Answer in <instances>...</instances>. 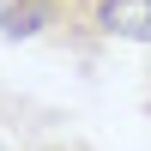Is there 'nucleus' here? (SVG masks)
<instances>
[{"label":"nucleus","instance_id":"1","mask_svg":"<svg viewBox=\"0 0 151 151\" xmlns=\"http://www.w3.org/2000/svg\"><path fill=\"white\" fill-rule=\"evenodd\" d=\"M97 12L103 0H0V36L6 42H60L73 55H91L103 42Z\"/></svg>","mask_w":151,"mask_h":151},{"label":"nucleus","instance_id":"2","mask_svg":"<svg viewBox=\"0 0 151 151\" xmlns=\"http://www.w3.org/2000/svg\"><path fill=\"white\" fill-rule=\"evenodd\" d=\"M97 30H103V42H145L151 48V0H103Z\"/></svg>","mask_w":151,"mask_h":151},{"label":"nucleus","instance_id":"3","mask_svg":"<svg viewBox=\"0 0 151 151\" xmlns=\"http://www.w3.org/2000/svg\"><path fill=\"white\" fill-rule=\"evenodd\" d=\"M42 151H79V145H42Z\"/></svg>","mask_w":151,"mask_h":151},{"label":"nucleus","instance_id":"4","mask_svg":"<svg viewBox=\"0 0 151 151\" xmlns=\"http://www.w3.org/2000/svg\"><path fill=\"white\" fill-rule=\"evenodd\" d=\"M145 109H151V85H145Z\"/></svg>","mask_w":151,"mask_h":151}]
</instances>
